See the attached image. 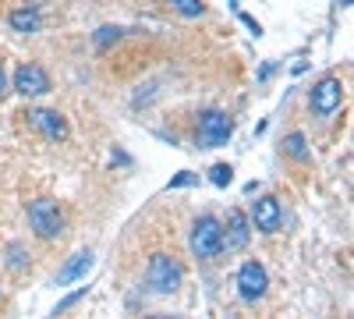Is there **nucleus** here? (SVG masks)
<instances>
[{"label": "nucleus", "instance_id": "obj_1", "mask_svg": "<svg viewBox=\"0 0 354 319\" xmlns=\"http://www.w3.org/2000/svg\"><path fill=\"white\" fill-rule=\"evenodd\" d=\"M185 284V266L177 263L174 255L167 252H156L149 255V266H145V287L153 295H177Z\"/></svg>", "mask_w": 354, "mask_h": 319}, {"label": "nucleus", "instance_id": "obj_2", "mask_svg": "<svg viewBox=\"0 0 354 319\" xmlns=\"http://www.w3.org/2000/svg\"><path fill=\"white\" fill-rule=\"evenodd\" d=\"M28 227H32V235L39 241H53V238H61L64 235V210H61V202H53V199H32L28 202Z\"/></svg>", "mask_w": 354, "mask_h": 319}, {"label": "nucleus", "instance_id": "obj_3", "mask_svg": "<svg viewBox=\"0 0 354 319\" xmlns=\"http://www.w3.org/2000/svg\"><path fill=\"white\" fill-rule=\"evenodd\" d=\"M188 245H192V255L195 259H202V263H209V259H216L220 252H223V224L216 220V217H198L195 224H192V238H188Z\"/></svg>", "mask_w": 354, "mask_h": 319}, {"label": "nucleus", "instance_id": "obj_4", "mask_svg": "<svg viewBox=\"0 0 354 319\" xmlns=\"http://www.w3.org/2000/svg\"><path fill=\"white\" fill-rule=\"evenodd\" d=\"M230 135H234V118L227 110H202L198 113V128H195L198 149H220L230 142Z\"/></svg>", "mask_w": 354, "mask_h": 319}, {"label": "nucleus", "instance_id": "obj_5", "mask_svg": "<svg viewBox=\"0 0 354 319\" xmlns=\"http://www.w3.org/2000/svg\"><path fill=\"white\" fill-rule=\"evenodd\" d=\"M308 107L319 113V118H333V113L344 107V82L337 75H326L312 85L308 93Z\"/></svg>", "mask_w": 354, "mask_h": 319}, {"label": "nucleus", "instance_id": "obj_6", "mask_svg": "<svg viewBox=\"0 0 354 319\" xmlns=\"http://www.w3.org/2000/svg\"><path fill=\"white\" fill-rule=\"evenodd\" d=\"M266 291H270V273H266V266L259 263V259L241 263V270H238V295H241V302L255 305V302L266 298Z\"/></svg>", "mask_w": 354, "mask_h": 319}, {"label": "nucleus", "instance_id": "obj_7", "mask_svg": "<svg viewBox=\"0 0 354 319\" xmlns=\"http://www.w3.org/2000/svg\"><path fill=\"white\" fill-rule=\"evenodd\" d=\"M11 89L28 100V96H46V93L53 89V82H50V75H46L43 64L28 61V64H21V68L15 71V85H11Z\"/></svg>", "mask_w": 354, "mask_h": 319}, {"label": "nucleus", "instance_id": "obj_8", "mask_svg": "<svg viewBox=\"0 0 354 319\" xmlns=\"http://www.w3.org/2000/svg\"><path fill=\"white\" fill-rule=\"evenodd\" d=\"M252 227L262 230V235H277V230L283 227V206H280V199L277 195H262L252 202Z\"/></svg>", "mask_w": 354, "mask_h": 319}, {"label": "nucleus", "instance_id": "obj_9", "mask_svg": "<svg viewBox=\"0 0 354 319\" xmlns=\"http://www.w3.org/2000/svg\"><path fill=\"white\" fill-rule=\"evenodd\" d=\"M28 121H32V128H36L46 142H64V138L71 135L68 118H64L61 110H32V113H28Z\"/></svg>", "mask_w": 354, "mask_h": 319}, {"label": "nucleus", "instance_id": "obj_10", "mask_svg": "<svg viewBox=\"0 0 354 319\" xmlns=\"http://www.w3.org/2000/svg\"><path fill=\"white\" fill-rule=\"evenodd\" d=\"M252 238V220L241 213V210H230L227 213V224H223V248L230 252H241Z\"/></svg>", "mask_w": 354, "mask_h": 319}, {"label": "nucleus", "instance_id": "obj_11", "mask_svg": "<svg viewBox=\"0 0 354 319\" xmlns=\"http://www.w3.org/2000/svg\"><path fill=\"white\" fill-rule=\"evenodd\" d=\"M88 270H93V252H75L71 259H68V266L57 273V287H64V284H75V280H82Z\"/></svg>", "mask_w": 354, "mask_h": 319}, {"label": "nucleus", "instance_id": "obj_12", "mask_svg": "<svg viewBox=\"0 0 354 319\" xmlns=\"http://www.w3.org/2000/svg\"><path fill=\"white\" fill-rule=\"evenodd\" d=\"M8 21H11L15 33H21V36H36L39 28H43V15H39V8H15V11L8 15Z\"/></svg>", "mask_w": 354, "mask_h": 319}, {"label": "nucleus", "instance_id": "obj_13", "mask_svg": "<svg viewBox=\"0 0 354 319\" xmlns=\"http://www.w3.org/2000/svg\"><path fill=\"white\" fill-rule=\"evenodd\" d=\"M4 266H8L15 277H21V273H28V266H32V255H28V248H25L21 241H11V245L4 248Z\"/></svg>", "mask_w": 354, "mask_h": 319}, {"label": "nucleus", "instance_id": "obj_14", "mask_svg": "<svg viewBox=\"0 0 354 319\" xmlns=\"http://www.w3.org/2000/svg\"><path fill=\"white\" fill-rule=\"evenodd\" d=\"M283 153L290 156V160H298V163H308V138H305V131H290L287 138H283Z\"/></svg>", "mask_w": 354, "mask_h": 319}, {"label": "nucleus", "instance_id": "obj_15", "mask_svg": "<svg viewBox=\"0 0 354 319\" xmlns=\"http://www.w3.org/2000/svg\"><path fill=\"white\" fill-rule=\"evenodd\" d=\"M170 8H174L177 15H185V18H202V15H205L202 0H170Z\"/></svg>", "mask_w": 354, "mask_h": 319}, {"label": "nucleus", "instance_id": "obj_16", "mask_svg": "<svg viewBox=\"0 0 354 319\" xmlns=\"http://www.w3.org/2000/svg\"><path fill=\"white\" fill-rule=\"evenodd\" d=\"M209 181H213L216 188H227V185L234 181V167H230V163H216V167L209 170Z\"/></svg>", "mask_w": 354, "mask_h": 319}, {"label": "nucleus", "instance_id": "obj_17", "mask_svg": "<svg viewBox=\"0 0 354 319\" xmlns=\"http://www.w3.org/2000/svg\"><path fill=\"white\" fill-rule=\"evenodd\" d=\"M110 39H113V43L121 39V28H110V25H103L100 33H96V46H100V50H106V46H110Z\"/></svg>", "mask_w": 354, "mask_h": 319}, {"label": "nucleus", "instance_id": "obj_18", "mask_svg": "<svg viewBox=\"0 0 354 319\" xmlns=\"http://www.w3.org/2000/svg\"><path fill=\"white\" fill-rule=\"evenodd\" d=\"M85 291H88V287H82V291H75V295H68V298H64L61 305H57V309H53V316H64V312H68L71 305H78V302L85 298Z\"/></svg>", "mask_w": 354, "mask_h": 319}, {"label": "nucleus", "instance_id": "obj_19", "mask_svg": "<svg viewBox=\"0 0 354 319\" xmlns=\"http://www.w3.org/2000/svg\"><path fill=\"white\" fill-rule=\"evenodd\" d=\"M8 96V71H4V61H0V100Z\"/></svg>", "mask_w": 354, "mask_h": 319}, {"label": "nucleus", "instance_id": "obj_20", "mask_svg": "<svg viewBox=\"0 0 354 319\" xmlns=\"http://www.w3.org/2000/svg\"><path fill=\"white\" fill-rule=\"evenodd\" d=\"M241 21H245V25L252 28V33H255V36H262V25H259V21H255L252 15H241Z\"/></svg>", "mask_w": 354, "mask_h": 319}, {"label": "nucleus", "instance_id": "obj_21", "mask_svg": "<svg viewBox=\"0 0 354 319\" xmlns=\"http://www.w3.org/2000/svg\"><path fill=\"white\" fill-rule=\"evenodd\" d=\"M192 181H195V178H192V174L185 170V174H181V178H174V181H170V188H181V185H192Z\"/></svg>", "mask_w": 354, "mask_h": 319}]
</instances>
